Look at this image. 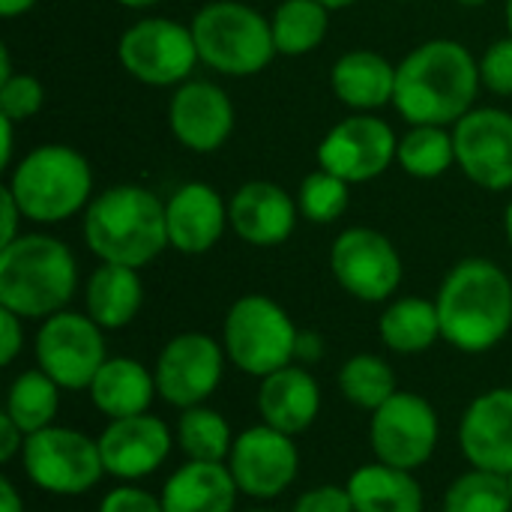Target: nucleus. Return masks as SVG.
Listing matches in <instances>:
<instances>
[{
    "mask_svg": "<svg viewBox=\"0 0 512 512\" xmlns=\"http://www.w3.org/2000/svg\"><path fill=\"white\" fill-rule=\"evenodd\" d=\"M120 6H129V9H147V6H156L159 0H117Z\"/></svg>",
    "mask_w": 512,
    "mask_h": 512,
    "instance_id": "09e8293b",
    "label": "nucleus"
},
{
    "mask_svg": "<svg viewBox=\"0 0 512 512\" xmlns=\"http://www.w3.org/2000/svg\"><path fill=\"white\" fill-rule=\"evenodd\" d=\"M171 432L153 414H138L126 420H111L99 435V453L105 474L114 480H144L156 474L171 453Z\"/></svg>",
    "mask_w": 512,
    "mask_h": 512,
    "instance_id": "f3484780",
    "label": "nucleus"
},
{
    "mask_svg": "<svg viewBox=\"0 0 512 512\" xmlns=\"http://www.w3.org/2000/svg\"><path fill=\"white\" fill-rule=\"evenodd\" d=\"M480 78L492 93L512 96V36L486 48V54L480 57Z\"/></svg>",
    "mask_w": 512,
    "mask_h": 512,
    "instance_id": "e433bc0d",
    "label": "nucleus"
},
{
    "mask_svg": "<svg viewBox=\"0 0 512 512\" xmlns=\"http://www.w3.org/2000/svg\"><path fill=\"white\" fill-rule=\"evenodd\" d=\"M330 24V9L321 6L318 0H282L270 18L276 54L288 57H303L315 51Z\"/></svg>",
    "mask_w": 512,
    "mask_h": 512,
    "instance_id": "c85d7f7f",
    "label": "nucleus"
},
{
    "mask_svg": "<svg viewBox=\"0 0 512 512\" xmlns=\"http://www.w3.org/2000/svg\"><path fill=\"white\" fill-rule=\"evenodd\" d=\"M57 408H60V387L42 369H30V372H21L9 384L3 414L24 435H36V432L54 426Z\"/></svg>",
    "mask_w": 512,
    "mask_h": 512,
    "instance_id": "c756f323",
    "label": "nucleus"
},
{
    "mask_svg": "<svg viewBox=\"0 0 512 512\" xmlns=\"http://www.w3.org/2000/svg\"><path fill=\"white\" fill-rule=\"evenodd\" d=\"M174 138L192 153H216L234 132V105L213 81H183L168 105Z\"/></svg>",
    "mask_w": 512,
    "mask_h": 512,
    "instance_id": "a211bd4d",
    "label": "nucleus"
},
{
    "mask_svg": "<svg viewBox=\"0 0 512 512\" xmlns=\"http://www.w3.org/2000/svg\"><path fill=\"white\" fill-rule=\"evenodd\" d=\"M456 162L465 177L489 192L512 189V114L471 108L453 132Z\"/></svg>",
    "mask_w": 512,
    "mask_h": 512,
    "instance_id": "dca6fc26",
    "label": "nucleus"
},
{
    "mask_svg": "<svg viewBox=\"0 0 512 512\" xmlns=\"http://www.w3.org/2000/svg\"><path fill=\"white\" fill-rule=\"evenodd\" d=\"M0 512H24V501H21L18 489L6 477L0 480Z\"/></svg>",
    "mask_w": 512,
    "mask_h": 512,
    "instance_id": "a18cd8bd",
    "label": "nucleus"
},
{
    "mask_svg": "<svg viewBox=\"0 0 512 512\" xmlns=\"http://www.w3.org/2000/svg\"><path fill=\"white\" fill-rule=\"evenodd\" d=\"M330 84H333V93L339 96V102L366 114V111H375V108H384L387 102H393L396 66L378 51L357 48L336 60V66L330 72Z\"/></svg>",
    "mask_w": 512,
    "mask_h": 512,
    "instance_id": "b1692460",
    "label": "nucleus"
},
{
    "mask_svg": "<svg viewBox=\"0 0 512 512\" xmlns=\"http://www.w3.org/2000/svg\"><path fill=\"white\" fill-rule=\"evenodd\" d=\"M168 243L183 255L210 252L228 228V204L207 183H183L165 201Z\"/></svg>",
    "mask_w": 512,
    "mask_h": 512,
    "instance_id": "412c9836",
    "label": "nucleus"
},
{
    "mask_svg": "<svg viewBox=\"0 0 512 512\" xmlns=\"http://www.w3.org/2000/svg\"><path fill=\"white\" fill-rule=\"evenodd\" d=\"M324 357V339L318 333H303L297 336V360L300 363H318Z\"/></svg>",
    "mask_w": 512,
    "mask_h": 512,
    "instance_id": "37998d69",
    "label": "nucleus"
},
{
    "mask_svg": "<svg viewBox=\"0 0 512 512\" xmlns=\"http://www.w3.org/2000/svg\"><path fill=\"white\" fill-rule=\"evenodd\" d=\"M480 81V63L462 42L432 39L396 66L393 105L411 126H450L474 108Z\"/></svg>",
    "mask_w": 512,
    "mask_h": 512,
    "instance_id": "f257e3e1",
    "label": "nucleus"
},
{
    "mask_svg": "<svg viewBox=\"0 0 512 512\" xmlns=\"http://www.w3.org/2000/svg\"><path fill=\"white\" fill-rule=\"evenodd\" d=\"M504 231H507V240H510L512 246V201L510 207H507V216H504Z\"/></svg>",
    "mask_w": 512,
    "mask_h": 512,
    "instance_id": "8fccbe9b",
    "label": "nucleus"
},
{
    "mask_svg": "<svg viewBox=\"0 0 512 512\" xmlns=\"http://www.w3.org/2000/svg\"><path fill=\"white\" fill-rule=\"evenodd\" d=\"M441 423L435 408L408 390L390 396L378 411H372L369 441L378 462L402 471L423 468L438 447Z\"/></svg>",
    "mask_w": 512,
    "mask_h": 512,
    "instance_id": "9b49d317",
    "label": "nucleus"
},
{
    "mask_svg": "<svg viewBox=\"0 0 512 512\" xmlns=\"http://www.w3.org/2000/svg\"><path fill=\"white\" fill-rule=\"evenodd\" d=\"M321 411V387L303 366H285L267 378H261L258 387V414L267 426L300 435L306 432Z\"/></svg>",
    "mask_w": 512,
    "mask_h": 512,
    "instance_id": "4be33fe9",
    "label": "nucleus"
},
{
    "mask_svg": "<svg viewBox=\"0 0 512 512\" xmlns=\"http://www.w3.org/2000/svg\"><path fill=\"white\" fill-rule=\"evenodd\" d=\"M378 336L396 354H423L441 339L438 306L426 297H402L384 309Z\"/></svg>",
    "mask_w": 512,
    "mask_h": 512,
    "instance_id": "cd10ccee",
    "label": "nucleus"
},
{
    "mask_svg": "<svg viewBox=\"0 0 512 512\" xmlns=\"http://www.w3.org/2000/svg\"><path fill=\"white\" fill-rule=\"evenodd\" d=\"M291 512H354L348 486H315L303 492Z\"/></svg>",
    "mask_w": 512,
    "mask_h": 512,
    "instance_id": "4c0bfd02",
    "label": "nucleus"
},
{
    "mask_svg": "<svg viewBox=\"0 0 512 512\" xmlns=\"http://www.w3.org/2000/svg\"><path fill=\"white\" fill-rule=\"evenodd\" d=\"M12 126H15V120H9V117L0 114V165H3V168L12 165V147H15Z\"/></svg>",
    "mask_w": 512,
    "mask_h": 512,
    "instance_id": "c03bdc74",
    "label": "nucleus"
},
{
    "mask_svg": "<svg viewBox=\"0 0 512 512\" xmlns=\"http://www.w3.org/2000/svg\"><path fill=\"white\" fill-rule=\"evenodd\" d=\"M102 327L84 312H57L36 333V363L60 390H90L105 366Z\"/></svg>",
    "mask_w": 512,
    "mask_h": 512,
    "instance_id": "9d476101",
    "label": "nucleus"
},
{
    "mask_svg": "<svg viewBox=\"0 0 512 512\" xmlns=\"http://www.w3.org/2000/svg\"><path fill=\"white\" fill-rule=\"evenodd\" d=\"M462 6H483V3H489V0H459Z\"/></svg>",
    "mask_w": 512,
    "mask_h": 512,
    "instance_id": "3c124183",
    "label": "nucleus"
},
{
    "mask_svg": "<svg viewBox=\"0 0 512 512\" xmlns=\"http://www.w3.org/2000/svg\"><path fill=\"white\" fill-rule=\"evenodd\" d=\"M507 480H510V495H512V474H510V477H507Z\"/></svg>",
    "mask_w": 512,
    "mask_h": 512,
    "instance_id": "864d4df0",
    "label": "nucleus"
},
{
    "mask_svg": "<svg viewBox=\"0 0 512 512\" xmlns=\"http://www.w3.org/2000/svg\"><path fill=\"white\" fill-rule=\"evenodd\" d=\"M228 468L243 495L258 501H273L297 480L300 453L291 435L261 423L234 438Z\"/></svg>",
    "mask_w": 512,
    "mask_h": 512,
    "instance_id": "2eb2a0df",
    "label": "nucleus"
},
{
    "mask_svg": "<svg viewBox=\"0 0 512 512\" xmlns=\"http://www.w3.org/2000/svg\"><path fill=\"white\" fill-rule=\"evenodd\" d=\"M21 321L24 318H18L15 312L0 306V363L3 366H12L15 357L24 348V327H21Z\"/></svg>",
    "mask_w": 512,
    "mask_h": 512,
    "instance_id": "ea45409f",
    "label": "nucleus"
},
{
    "mask_svg": "<svg viewBox=\"0 0 512 512\" xmlns=\"http://www.w3.org/2000/svg\"><path fill=\"white\" fill-rule=\"evenodd\" d=\"M507 24H510V36H512V0H507Z\"/></svg>",
    "mask_w": 512,
    "mask_h": 512,
    "instance_id": "603ef678",
    "label": "nucleus"
},
{
    "mask_svg": "<svg viewBox=\"0 0 512 512\" xmlns=\"http://www.w3.org/2000/svg\"><path fill=\"white\" fill-rule=\"evenodd\" d=\"M354 512H423V489L411 471L372 462L348 477Z\"/></svg>",
    "mask_w": 512,
    "mask_h": 512,
    "instance_id": "bb28decb",
    "label": "nucleus"
},
{
    "mask_svg": "<svg viewBox=\"0 0 512 512\" xmlns=\"http://www.w3.org/2000/svg\"><path fill=\"white\" fill-rule=\"evenodd\" d=\"M201 63L222 75H255L276 57L270 18L234 0H216L192 18Z\"/></svg>",
    "mask_w": 512,
    "mask_h": 512,
    "instance_id": "423d86ee",
    "label": "nucleus"
},
{
    "mask_svg": "<svg viewBox=\"0 0 512 512\" xmlns=\"http://www.w3.org/2000/svg\"><path fill=\"white\" fill-rule=\"evenodd\" d=\"M237 483L225 462H186L162 486L165 512H234Z\"/></svg>",
    "mask_w": 512,
    "mask_h": 512,
    "instance_id": "5701e85b",
    "label": "nucleus"
},
{
    "mask_svg": "<svg viewBox=\"0 0 512 512\" xmlns=\"http://www.w3.org/2000/svg\"><path fill=\"white\" fill-rule=\"evenodd\" d=\"M510 480L495 471L474 468L456 477L444 495V512H510Z\"/></svg>",
    "mask_w": 512,
    "mask_h": 512,
    "instance_id": "72a5a7b5",
    "label": "nucleus"
},
{
    "mask_svg": "<svg viewBox=\"0 0 512 512\" xmlns=\"http://www.w3.org/2000/svg\"><path fill=\"white\" fill-rule=\"evenodd\" d=\"M144 303V285L135 267L123 264H102L93 270L84 288V306L87 315L102 330H123L135 321Z\"/></svg>",
    "mask_w": 512,
    "mask_h": 512,
    "instance_id": "a878e982",
    "label": "nucleus"
},
{
    "mask_svg": "<svg viewBox=\"0 0 512 512\" xmlns=\"http://www.w3.org/2000/svg\"><path fill=\"white\" fill-rule=\"evenodd\" d=\"M177 444L189 462H228L234 435L219 411L195 405L177 420Z\"/></svg>",
    "mask_w": 512,
    "mask_h": 512,
    "instance_id": "2f4dec72",
    "label": "nucleus"
},
{
    "mask_svg": "<svg viewBox=\"0 0 512 512\" xmlns=\"http://www.w3.org/2000/svg\"><path fill=\"white\" fill-rule=\"evenodd\" d=\"M21 219H24V213H21L15 195L9 192V186H3V189H0V246H6V243H12L15 237H21V234H18V222H21Z\"/></svg>",
    "mask_w": 512,
    "mask_h": 512,
    "instance_id": "a19ab883",
    "label": "nucleus"
},
{
    "mask_svg": "<svg viewBox=\"0 0 512 512\" xmlns=\"http://www.w3.org/2000/svg\"><path fill=\"white\" fill-rule=\"evenodd\" d=\"M336 282L363 303H384L402 285V258L393 240L375 228H348L330 249Z\"/></svg>",
    "mask_w": 512,
    "mask_h": 512,
    "instance_id": "ddd939ff",
    "label": "nucleus"
},
{
    "mask_svg": "<svg viewBox=\"0 0 512 512\" xmlns=\"http://www.w3.org/2000/svg\"><path fill=\"white\" fill-rule=\"evenodd\" d=\"M21 459L30 483L60 498L87 495L105 477L99 441L66 426H48L27 435Z\"/></svg>",
    "mask_w": 512,
    "mask_h": 512,
    "instance_id": "6e6552de",
    "label": "nucleus"
},
{
    "mask_svg": "<svg viewBox=\"0 0 512 512\" xmlns=\"http://www.w3.org/2000/svg\"><path fill=\"white\" fill-rule=\"evenodd\" d=\"M225 357V345L207 333L174 336L156 357V393L180 411L204 405L222 384Z\"/></svg>",
    "mask_w": 512,
    "mask_h": 512,
    "instance_id": "f8f14e48",
    "label": "nucleus"
},
{
    "mask_svg": "<svg viewBox=\"0 0 512 512\" xmlns=\"http://www.w3.org/2000/svg\"><path fill=\"white\" fill-rule=\"evenodd\" d=\"M6 186L15 195L24 219L54 225L78 210H87L93 171L78 150L66 144H42L15 165Z\"/></svg>",
    "mask_w": 512,
    "mask_h": 512,
    "instance_id": "39448f33",
    "label": "nucleus"
},
{
    "mask_svg": "<svg viewBox=\"0 0 512 512\" xmlns=\"http://www.w3.org/2000/svg\"><path fill=\"white\" fill-rule=\"evenodd\" d=\"M123 69L150 87H171L189 81L198 57L192 27L174 18H144L132 24L117 45Z\"/></svg>",
    "mask_w": 512,
    "mask_h": 512,
    "instance_id": "1a4fd4ad",
    "label": "nucleus"
},
{
    "mask_svg": "<svg viewBox=\"0 0 512 512\" xmlns=\"http://www.w3.org/2000/svg\"><path fill=\"white\" fill-rule=\"evenodd\" d=\"M399 138L375 114H354L336 123L318 144V165L348 183L381 177L396 159Z\"/></svg>",
    "mask_w": 512,
    "mask_h": 512,
    "instance_id": "4468645a",
    "label": "nucleus"
},
{
    "mask_svg": "<svg viewBox=\"0 0 512 512\" xmlns=\"http://www.w3.org/2000/svg\"><path fill=\"white\" fill-rule=\"evenodd\" d=\"M342 396L363 411H378L390 396H396V375L387 360L375 354H354L339 372Z\"/></svg>",
    "mask_w": 512,
    "mask_h": 512,
    "instance_id": "473e14b6",
    "label": "nucleus"
},
{
    "mask_svg": "<svg viewBox=\"0 0 512 512\" xmlns=\"http://www.w3.org/2000/svg\"><path fill=\"white\" fill-rule=\"evenodd\" d=\"M252 512H270V510H252Z\"/></svg>",
    "mask_w": 512,
    "mask_h": 512,
    "instance_id": "5fc2aeb1",
    "label": "nucleus"
},
{
    "mask_svg": "<svg viewBox=\"0 0 512 512\" xmlns=\"http://www.w3.org/2000/svg\"><path fill=\"white\" fill-rule=\"evenodd\" d=\"M318 3H321V6H327V9L333 12V9H348V6H354L357 0H318Z\"/></svg>",
    "mask_w": 512,
    "mask_h": 512,
    "instance_id": "de8ad7c7",
    "label": "nucleus"
},
{
    "mask_svg": "<svg viewBox=\"0 0 512 512\" xmlns=\"http://www.w3.org/2000/svg\"><path fill=\"white\" fill-rule=\"evenodd\" d=\"M348 186H351L348 180L318 168L309 177H303L300 192H297V207L309 222L330 225L348 210V198H351Z\"/></svg>",
    "mask_w": 512,
    "mask_h": 512,
    "instance_id": "f704fd0d",
    "label": "nucleus"
},
{
    "mask_svg": "<svg viewBox=\"0 0 512 512\" xmlns=\"http://www.w3.org/2000/svg\"><path fill=\"white\" fill-rule=\"evenodd\" d=\"M441 339L465 354H483L501 345L512 330L510 276L486 258L459 261L438 291Z\"/></svg>",
    "mask_w": 512,
    "mask_h": 512,
    "instance_id": "f03ea898",
    "label": "nucleus"
},
{
    "mask_svg": "<svg viewBox=\"0 0 512 512\" xmlns=\"http://www.w3.org/2000/svg\"><path fill=\"white\" fill-rule=\"evenodd\" d=\"M396 162L417 180H435L456 162V141L447 126H411L396 147Z\"/></svg>",
    "mask_w": 512,
    "mask_h": 512,
    "instance_id": "7c9ffc66",
    "label": "nucleus"
},
{
    "mask_svg": "<svg viewBox=\"0 0 512 512\" xmlns=\"http://www.w3.org/2000/svg\"><path fill=\"white\" fill-rule=\"evenodd\" d=\"M87 393H90L93 408L99 414H105L108 420H126V417L147 414L153 399L159 396L153 372L132 357L105 360V366L96 372Z\"/></svg>",
    "mask_w": 512,
    "mask_h": 512,
    "instance_id": "393cba45",
    "label": "nucleus"
},
{
    "mask_svg": "<svg viewBox=\"0 0 512 512\" xmlns=\"http://www.w3.org/2000/svg\"><path fill=\"white\" fill-rule=\"evenodd\" d=\"M24 441L27 435L6 414H0V462H12L24 450Z\"/></svg>",
    "mask_w": 512,
    "mask_h": 512,
    "instance_id": "79ce46f5",
    "label": "nucleus"
},
{
    "mask_svg": "<svg viewBox=\"0 0 512 512\" xmlns=\"http://www.w3.org/2000/svg\"><path fill=\"white\" fill-rule=\"evenodd\" d=\"M459 444L471 468L512 474V387L477 396L459 423Z\"/></svg>",
    "mask_w": 512,
    "mask_h": 512,
    "instance_id": "6ab92c4d",
    "label": "nucleus"
},
{
    "mask_svg": "<svg viewBox=\"0 0 512 512\" xmlns=\"http://www.w3.org/2000/svg\"><path fill=\"white\" fill-rule=\"evenodd\" d=\"M297 213L300 207L294 198L270 180H249L228 201L231 231L249 246L261 249L285 243L294 234Z\"/></svg>",
    "mask_w": 512,
    "mask_h": 512,
    "instance_id": "aec40b11",
    "label": "nucleus"
},
{
    "mask_svg": "<svg viewBox=\"0 0 512 512\" xmlns=\"http://www.w3.org/2000/svg\"><path fill=\"white\" fill-rule=\"evenodd\" d=\"M45 105V87L36 75H9L0 81V114L21 123L33 114H39Z\"/></svg>",
    "mask_w": 512,
    "mask_h": 512,
    "instance_id": "c9c22d12",
    "label": "nucleus"
},
{
    "mask_svg": "<svg viewBox=\"0 0 512 512\" xmlns=\"http://www.w3.org/2000/svg\"><path fill=\"white\" fill-rule=\"evenodd\" d=\"M297 336L300 330L288 312L264 294L234 300L222 324L228 360L252 378H267L291 366L297 360Z\"/></svg>",
    "mask_w": 512,
    "mask_h": 512,
    "instance_id": "0eeeda50",
    "label": "nucleus"
},
{
    "mask_svg": "<svg viewBox=\"0 0 512 512\" xmlns=\"http://www.w3.org/2000/svg\"><path fill=\"white\" fill-rule=\"evenodd\" d=\"M84 243L102 264L147 267L171 246L165 201L135 183L108 186L84 210Z\"/></svg>",
    "mask_w": 512,
    "mask_h": 512,
    "instance_id": "7ed1b4c3",
    "label": "nucleus"
},
{
    "mask_svg": "<svg viewBox=\"0 0 512 512\" xmlns=\"http://www.w3.org/2000/svg\"><path fill=\"white\" fill-rule=\"evenodd\" d=\"M78 288L72 249L48 234H21L0 246V306L18 318H51Z\"/></svg>",
    "mask_w": 512,
    "mask_h": 512,
    "instance_id": "20e7f679",
    "label": "nucleus"
},
{
    "mask_svg": "<svg viewBox=\"0 0 512 512\" xmlns=\"http://www.w3.org/2000/svg\"><path fill=\"white\" fill-rule=\"evenodd\" d=\"M99 512H165L162 501L153 498L150 492L138 489V486H120L114 492H108L99 504Z\"/></svg>",
    "mask_w": 512,
    "mask_h": 512,
    "instance_id": "58836bf2",
    "label": "nucleus"
},
{
    "mask_svg": "<svg viewBox=\"0 0 512 512\" xmlns=\"http://www.w3.org/2000/svg\"><path fill=\"white\" fill-rule=\"evenodd\" d=\"M36 6V0H0V12L6 18H15V15H24Z\"/></svg>",
    "mask_w": 512,
    "mask_h": 512,
    "instance_id": "49530a36",
    "label": "nucleus"
}]
</instances>
